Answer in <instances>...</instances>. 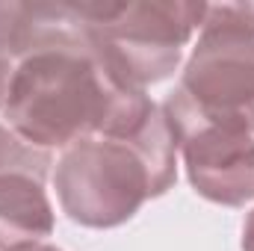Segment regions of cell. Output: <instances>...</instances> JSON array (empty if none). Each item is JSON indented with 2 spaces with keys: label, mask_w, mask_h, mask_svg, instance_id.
<instances>
[{
  "label": "cell",
  "mask_w": 254,
  "mask_h": 251,
  "mask_svg": "<svg viewBox=\"0 0 254 251\" xmlns=\"http://www.w3.org/2000/svg\"><path fill=\"white\" fill-rule=\"evenodd\" d=\"M175 95L195 116L254 136V3H213Z\"/></svg>",
  "instance_id": "4"
},
{
  "label": "cell",
  "mask_w": 254,
  "mask_h": 251,
  "mask_svg": "<svg viewBox=\"0 0 254 251\" xmlns=\"http://www.w3.org/2000/svg\"><path fill=\"white\" fill-rule=\"evenodd\" d=\"M175 148L187 166L192 189L222 207L254 201V136L246 130L207 122L172 92L163 104Z\"/></svg>",
  "instance_id": "5"
},
{
  "label": "cell",
  "mask_w": 254,
  "mask_h": 251,
  "mask_svg": "<svg viewBox=\"0 0 254 251\" xmlns=\"http://www.w3.org/2000/svg\"><path fill=\"white\" fill-rule=\"evenodd\" d=\"M12 251H60V249L51 246V243H33V246H21V249H12Z\"/></svg>",
  "instance_id": "9"
},
{
  "label": "cell",
  "mask_w": 254,
  "mask_h": 251,
  "mask_svg": "<svg viewBox=\"0 0 254 251\" xmlns=\"http://www.w3.org/2000/svg\"><path fill=\"white\" fill-rule=\"evenodd\" d=\"M68 18V3L0 0V57L15 60Z\"/></svg>",
  "instance_id": "7"
},
{
  "label": "cell",
  "mask_w": 254,
  "mask_h": 251,
  "mask_svg": "<svg viewBox=\"0 0 254 251\" xmlns=\"http://www.w3.org/2000/svg\"><path fill=\"white\" fill-rule=\"evenodd\" d=\"M154 110L148 92L122 83L89 48L71 3L63 24L12 60L0 95V119L48 154L86 136L133 133Z\"/></svg>",
  "instance_id": "1"
},
{
  "label": "cell",
  "mask_w": 254,
  "mask_h": 251,
  "mask_svg": "<svg viewBox=\"0 0 254 251\" xmlns=\"http://www.w3.org/2000/svg\"><path fill=\"white\" fill-rule=\"evenodd\" d=\"M178 178V148L163 107L122 136H86L60 151L54 189L63 213L83 228L107 231L130 222Z\"/></svg>",
  "instance_id": "2"
},
{
  "label": "cell",
  "mask_w": 254,
  "mask_h": 251,
  "mask_svg": "<svg viewBox=\"0 0 254 251\" xmlns=\"http://www.w3.org/2000/svg\"><path fill=\"white\" fill-rule=\"evenodd\" d=\"M9 68H12V60L0 57V95H3V86H6V77H9Z\"/></svg>",
  "instance_id": "8"
},
{
  "label": "cell",
  "mask_w": 254,
  "mask_h": 251,
  "mask_svg": "<svg viewBox=\"0 0 254 251\" xmlns=\"http://www.w3.org/2000/svg\"><path fill=\"white\" fill-rule=\"evenodd\" d=\"M89 48L122 83L148 92L169 80L184 60V48L201 30L210 3L192 0H127L71 3Z\"/></svg>",
  "instance_id": "3"
},
{
  "label": "cell",
  "mask_w": 254,
  "mask_h": 251,
  "mask_svg": "<svg viewBox=\"0 0 254 251\" xmlns=\"http://www.w3.org/2000/svg\"><path fill=\"white\" fill-rule=\"evenodd\" d=\"M48 151L0 166V251L48 243L54 234V204L48 198Z\"/></svg>",
  "instance_id": "6"
}]
</instances>
